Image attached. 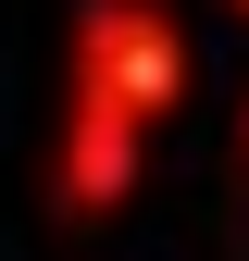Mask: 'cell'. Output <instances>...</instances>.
Listing matches in <instances>:
<instances>
[{
  "mask_svg": "<svg viewBox=\"0 0 249 261\" xmlns=\"http://www.w3.org/2000/svg\"><path fill=\"white\" fill-rule=\"evenodd\" d=\"M75 87L112 100L150 137V124L187 100V25L162 13V0H87V13H75Z\"/></svg>",
  "mask_w": 249,
  "mask_h": 261,
  "instance_id": "cell-1",
  "label": "cell"
},
{
  "mask_svg": "<svg viewBox=\"0 0 249 261\" xmlns=\"http://www.w3.org/2000/svg\"><path fill=\"white\" fill-rule=\"evenodd\" d=\"M137 124H124L112 100H87V87H75V100H62V149H50V199H62V224H100L112 199H124V187H137Z\"/></svg>",
  "mask_w": 249,
  "mask_h": 261,
  "instance_id": "cell-2",
  "label": "cell"
},
{
  "mask_svg": "<svg viewBox=\"0 0 249 261\" xmlns=\"http://www.w3.org/2000/svg\"><path fill=\"white\" fill-rule=\"evenodd\" d=\"M237 149H249V100H237Z\"/></svg>",
  "mask_w": 249,
  "mask_h": 261,
  "instance_id": "cell-3",
  "label": "cell"
},
{
  "mask_svg": "<svg viewBox=\"0 0 249 261\" xmlns=\"http://www.w3.org/2000/svg\"><path fill=\"white\" fill-rule=\"evenodd\" d=\"M237 13H249V0H237Z\"/></svg>",
  "mask_w": 249,
  "mask_h": 261,
  "instance_id": "cell-4",
  "label": "cell"
}]
</instances>
